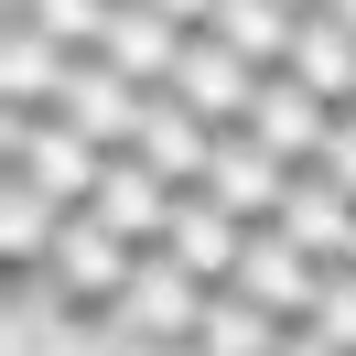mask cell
I'll list each match as a JSON object with an SVG mask.
<instances>
[{
	"instance_id": "18",
	"label": "cell",
	"mask_w": 356,
	"mask_h": 356,
	"mask_svg": "<svg viewBox=\"0 0 356 356\" xmlns=\"http://www.w3.org/2000/svg\"><path fill=\"white\" fill-rule=\"evenodd\" d=\"M313 334L356 356V270H324V302H313Z\"/></svg>"
},
{
	"instance_id": "17",
	"label": "cell",
	"mask_w": 356,
	"mask_h": 356,
	"mask_svg": "<svg viewBox=\"0 0 356 356\" xmlns=\"http://www.w3.org/2000/svg\"><path fill=\"white\" fill-rule=\"evenodd\" d=\"M291 22H302L291 0H216V22H205V33L238 44L248 65H281V54H291Z\"/></svg>"
},
{
	"instance_id": "20",
	"label": "cell",
	"mask_w": 356,
	"mask_h": 356,
	"mask_svg": "<svg viewBox=\"0 0 356 356\" xmlns=\"http://www.w3.org/2000/svg\"><path fill=\"white\" fill-rule=\"evenodd\" d=\"M152 11H162V22H184V33H205V22H216V0H152Z\"/></svg>"
},
{
	"instance_id": "9",
	"label": "cell",
	"mask_w": 356,
	"mask_h": 356,
	"mask_svg": "<svg viewBox=\"0 0 356 356\" xmlns=\"http://www.w3.org/2000/svg\"><path fill=\"white\" fill-rule=\"evenodd\" d=\"M270 227H281L291 248H313L324 270H346V248H356V195H346V184L324 173V162H302V173H291V195H281V216H270Z\"/></svg>"
},
{
	"instance_id": "3",
	"label": "cell",
	"mask_w": 356,
	"mask_h": 356,
	"mask_svg": "<svg viewBox=\"0 0 356 356\" xmlns=\"http://www.w3.org/2000/svg\"><path fill=\"white\" fill-rule=\"evenodd\" d=\"M259 76H270V65H248L238 44H216V33H184V65H173V87H162V97H184L205 130H248V108H259Z\"/></svg>"
},
{
	"instance_id": "4",
	"label": "cell",
	"mask_w": 356,
	"mask_h": 356,
	"mask_svg": "<svg viewBox=\"0 0 356 356\" xmlns=\"http://www.w3.org/2000/svg\"><path fill=\"white\" fill-rule=\"evenodd\" d=\"M152 97H162V87H130L108 54H76V65H65V97H54V119H65V130H87L97 152H130L140 119H152Z\"/></svg>"
},
{
	"instance_id": "6",
	"label": "cell",
	"mask_w": 356,
	"mask_h": 356,
	"mask_svg": "<svg viewBox=\"0 0 356 356\" xmlns=\"http://www.w3.org/2000/svg\"><path fill=\"white\" fill-rule=\"evenodd\" d=\"M162 259L195 270L205 291H227V281H238V259H248V216H227L205 184H184V195H173V227H162Z\"/></svg>"
},
{
	"instance_id": "24",
	"label": "cell",
	"mask_w": 356,
	"mask_h": 356,
	"mask_svg": "<svg viewBox=\"0 0 356 356\" xmlns=\"http://www.w3.org/2000/svg\"><path fill=\"white\" fill-rule=\"evenodd\" d=\"M346 270H356V248H346Z\"/></svg>"
},
{
	"instance_id": "11",
	"label": "cell",
	"mask_w": 356,
	"mask_h": 356,
	"mask_svg": "<svg viewBox=\"0 0 356 356\" xmlns=\"http://www.w3.org/2000/svg\"><path fill=\"white\" fill-rule=\"evenodd\" d=\"M97 216H108L130 248H162V227H173V184H162L140 152H108V173H97Z\"/></svg>"
},
{
	"instance_id": "21",
	"label": "cell",
	"mask_w": 356,
	"mask_h": 356,
	"mask_svg": "<svg viewBox=\"0 0 356 356\" xmlns=\"http://www.w3.org/2000/svg\"><path fill=\"white\" fill-rule=\"evenodd\" d=\"M281 356H346V346H324L313 324H291V334H281Z\"/></svg>"
},
{
	"instance_id": "7",
	"label": "cell",
	"mask_w": 356,
	"mask_h": 356,
	"mask_svg": "<svg viewBox=\"0 0 356 356\" xmlns=\"http://www.w3.org/2000/svg\"><path fill=\"white\" fill-rule=\"evenodd\" d=\"M227 291H248V302L281 313V324H313V302H324V259L291 248L281 227H248V259H238V281H227Z\"/></svg>"
},
{
	"instance_id": "13",
	"label": "cell",
	"mask_w": 356,
	"mask_h": 356,
	"mask_svg": "<svg viewBox=\"0 0 356 356\" xmlns=\"http://www.w3.org/2000/svg\"><path fill=\"white\" fill-rule=\"evenodd\" d=\"M97 54H108L130 87H173V65H184V22H162L152 0H119V11H108V44H97Z\"/></svg>"
},
{
	"instance_id": "10",
	"label": "cell",
	"mask_w": 356,
	"mask_h": 356,
	"mask_svg": "<svg viewBox=\"0 0 356 356\" xmlns=\"http://www.w3.org/2000/svg\"><path fill=\"white\" fill-rule=\"evenodd\" d=\"M65 216L76 205H54L44 184H22V173H0V270H11V281H44V259H54V238H65Z\"/></svg>"
},
{
	"instance_id": "1",
	"label": "cell",
	"mask_w": 356,
	"mask_h": 356,
	"mask_svg": "<svg viewBox=\"0 0 356 356\" xmlns=\"http://www.w3.org/2000/svg\"><path fill=\"white\" fill-rule=\"evenodd\" d=\"M140 259H152V248H130L97 205H76L65 238H54V259H44V302H54V313H87V324H108V302L130 291Z\"/></svg>"
},
{
	"instance_id": "5",
	"label": "cell",
	"mask_w": 356,
	"mask_h": 356,
	"mask_svg": "<svg viewBox=\"0 0 356 356\" xmlns=\"http://www.w3.org/2000/svg\"><path fill=\"white\" fill-rule=\"evenodd\" d=\"M334 119H346V108H334L324 87H302L291 65H270V76H259V108H248V140H270V152H281L291 173H302V162H324Z\"/></svg>"
},
{
	"instance_id": "25",
	"label": "cell",
	"mask_w": 356,
	"mask_h": 356,
	"mask_svg": "<svg viewBox=\"0 0 356 356\" xmlns=\"http://www.w3.org/2000/svg\"><path fill=\"white\" fill-rule=\"evenodd\" d=\"M346 108H356V97H346Z\"/></svg>"
},
{
	"instance_id": "14",
	"label": "cell",
	"mask_w": 356,
	"mask_h": 356,
	"mask_svg": "<svg viewBox=\"0 0 356 356\" xmlns=\"http://www.w3.org/2000/svg\"><path fill=\"white\" fill-rule=\"evenodd\" d=\"M130 152H140V162H152V173L184 195V184H205V162H216V130H205L184 97H152V119H140V140H130Z\"/></svg>"
},
{
	"instance_id": "8",
	"label": "cell",
	"mask_w": 356,
	"mask_h": 356,
	"mask_svg": "<svg viewBox=\"0 0 356 356\" xmlns=\"http://www.w3.org/2000/svg\"><path fill=\"white\" fill-rule=\"evenodd\" d=\"M205 195H216L227 216L270 227V216H281V195H291V162L270 152V140H248V130H216V162H205Z\"/></svg>"
},
{
	"instance_id": "15",
	"label": "cell",
	"mask_w": 356,
	"mask_h": 356,
	"mask_svg": "<svg viewBox=\"0 0 356 356\" xmlns=\"http://www.w3.org/2000/svg\"><path fill=\"white\" fill-rule=\"evenodd\" d=\"M281 65H291V76H302V87H324V97H334V108H346V97H356V33H346V22H334L324 0H313L302 22H291V54H281Z\"/></svg>"
},
{
	"instance_id": "16",
	"label": "cell",
	"mask_w": 356,
	"mask_h": 356,
	"mask_svg": "<svg viewBox=\"0 0 356 356\" xmlns=\"http://www.w3.org/2000/svg\"><path fill=\"white\" fill-rule=\"evenodd\" d=\"M281 313H259L248 291H216L205 302V324H195V356H281Z\"/></svg>"
},
{
	"instance_id": "12",
	"label": "cell",
	"mask_w": 356,
	"mask_h": 356,
	"mask_svg": "<svg viewBox=\"0 0 356 356\" xmlns=\"http://www.w3.org/2000/svg\"><path fill=\"white\" fill-rule=\"evenodd\" d=\"M65 65H76V54L54 44V33H33V22H0V108H33V119H54V97H65Z\"/></svg>"
},
{
	"instance_id": "19",
	"label": "cell",
	"mask_w": 356,
	"mask_h": 356,
	"mask_svg": "<svg viewBox=\"0 0 356 356\" xmlns=\"http://www.w3.org/2000/svg\"><path fill=\"white\" fill-rule=\"evenodd\" d=\"M324 173H334V184H346V195H356V108L334 119V140H324Z\"/></svg>"
},
{
	"instance_id": "22",
	"label": "cell",
	"mask_w": 356,
	"mask_h": 356,
	"mask_svg": "<svg viewBox=\"0 0 356 356\" xmlns=\"http://www.w3.org/2000/svg\"><path fill=\"white\" fill-rule=\"evenodd\" d=\"M324 11H334V22H346V33H356V0H324Z\"/></svg>"
},
{
	"instance_id": "2",
	"label": "cell",
	"mask_w": 356,
	"mask_h": 356,
	"mask_svg": "<svg viewBox=\"0 0 356 356\" xmlns=\"http://www.w3.org/2000/svg\"><path fill=\"white\" fill-rule=\"evenodd\" d=\"M205 302H216V291H205L195 270H173V259L152 248V259L130 270V291L108 302V334H119V346H140V356H195Z\"/></svg>"
},
{
	"instance_id": "23",
	"label": "cell",
	"mask_w": 356,
	"mask_h": 356,
	"mask_svg": "<svg viewBox=\"0 0 356 356\" xmlns=\"http://www.w3.org/2000/svg\"><path fill=\"white\" fill-rule=\"evenodd\" d=\"M291 11H313V0H291Z\"/></svg>"
}]
</instances>
